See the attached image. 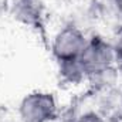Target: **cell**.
I'll list each match as a JSON object with an SVG mask.
<instances>
[{"instance_id": "1", "label": "cell", "mask_w": 122, "mask_h": 122, "mask_svg": "<svg viewBox=\"0 0 122 122\" xmlns=\"http://www.w3.org/2000/svg\"><path fill=\"white\" fill-rule=\"evenodd\" d=\"M78 61L87 77L101 75L107 72L117 61L114 44L105 41L101 37H92L87 41Z\"/></svg>"}, {"instance_id": "2", "label": "cell", "mask_w": 122, "mask_h": 122, "mask_svg": "<svg viewBox=\"0 0 122 122\" xmlns=\"http://www.w3.org/2000/svg\"><path fill=\"white\" fill-rule=\"evenodd\" d=\"M19 115L21 122H51L57 117V101L51 92H30L21 99Z\"/></svg>"}, {"instance_id": "3", "label": "cell", "mask_w": 122, "mask_h": 122, "mask_svg": "<svg viewBox=\"0 0 122 122\" xmlns=\"http://www.w3.org/2000/svg\"><path fill=\"white\" fill-rule=\"evenodd\" d=\"M87 38L84 33L72 26L61 29L53 40L51 50L58 62H67V61L78 60L81 53L85 48Z\"/></svg>"}, {"instance_id": "4", "label": "cell", "mask_w": 122, "mask_h": 122, "mask_svg": "<svg viewBox=\"0 0 122 122\" xmlns=\"http://www.w3.org/2000/svg\"><path fill=\"white\" fill-rule=\"evenodd\" d=\"M14 17L24 24L36 26L43 17L41 0H16L14 1Z\"/></svg>"}, {"instance_id": "5", "label": "cell", "mask_w": 122, "mask_h": 122, "mask_svg": "<svg viewBox=\"0 0 122 122\" xmlns=\"http://www.w3.org/2000/svg\"><path fill=\"white\" fill-rule=\"evenodd\" d=\"M60 74L62 80H65L71 84H78L81 80H84L87 77L78 60L60 62Z\"/></svg>"}, {"instance_id": "6", "label": "cell", "mask_w": 122, "mask_h": 122, "mask_svg": "<svg viewBox=\"0 0 122 122\" xmlns=\"http://www.w3.org/2000/svg\"><path fill=\"white\" fill-rule=\"evenodd\" d=\"M75 122H107L98 112H94V111H90V112H85L82 114Z\"/></svg>"}, {"instance_id": "7", "label": "cell", "mask_w": 122, "mask_h": 122, "mask_svg": "<svg viewBox=\"0 0 122 122\" xmlns=\"http://www.w3.org/2000/svg\"><path fill=\"white\" fill-rule=\"evenodd\" d=\"M114 50H115V56H117V61L122 62V27L118 31L117 38H115V44H114Z\"/></svg>"}, {"instance_id": "8", "label": "cell", "mask_w": 122, "mask_h": 122, "mask_svg": "<svg viewBox=\"0 0 122 122\" xmlns=\"http://www.w3.org/2000/svg\"><path fill=\"white\" fill-rule=\"evenodd\" d=\"M111 3H112V6H114L115 11H117V13L122 17V0H111Z\"/></svg>"}]
</instances>
